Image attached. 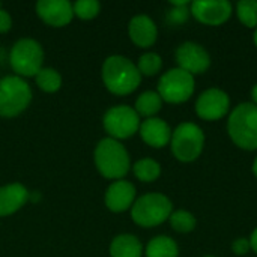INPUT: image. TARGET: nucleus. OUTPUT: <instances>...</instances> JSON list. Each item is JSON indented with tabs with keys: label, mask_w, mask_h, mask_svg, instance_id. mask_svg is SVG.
Returning <instances> with one entry per match:
<instances>
[{
	"label": "nucleus",
	"mask_w": 257,
	"mask_h": 257,
	"mask_svg": "<svg viewBox=\"0 0 257 257\" xmlns=\"http://www.w3.org/2000/svg\"><path fill=\"white\" fill-rule=\"evenodd\" d=\"M74 15L81 20H92L98 17L101 11V3L98 0H77L72 3Z\"/></svg>",
	"instance_id": "26"
},
{
	"label": "nucleus",
	"mask_w": 257,
	"mask_h": 257,
	"mask_svg": "<svg viewBox=\"0 0 257 257\" xmlns=\"http://www.w3.org/2000/svg\"><path fill=\"white\" fill-rule=\"evenodd\" d=\"M35 11L51 27H65L74 18V9L69 0H39L35 5Z\"/></svg>",
	"instance_id": "13"
},
{
	"label": "nucleus",
	"mask_w": 257,
	"mask_h": 257,
	"mask_svg": "<svg viewBox=\"0 0 257 257\" xmlns=\"http://www.w3.org/2000/svg\"><path fill=\"white\" fill-rule=\"evenodd\" d=\"M140 123L142 120L137 111L126 104L110 107L104 113V117H102L104 131L108 134L107 137L119 140V142L130 139L136 133H139Z\"/></svg>",
	"instance_id": "8"
},
{
	"label": "nucleus",
	"mask_w": 257,
	"mask_h": 257,
	"mask_svg": "<svg viewBox=\"0 0 257 257\" xmlns=\"http://www.w3.org/2000/svg\"><path fill=\"white\" fill-rule=\"evenodd\" d=\"M206 257H214V256H206Z\"/></svg>",
	"instance_id": "35"
},
{
	"label": "nucleus",
	"mask_w": 257,
	"mask_h": 257,
	"mask_svg": "<svg viewBox=\"0 0 257 257\" xmlns=\"http://www.w3.org/2000/svg\"><path fill=\"white\" fill-rule=\"evenodd\" d=\"M173 212L170 199L161 193H148L136 199L131 206V220L140 227H157L167 221Z\"/></svg>",
	"instance_id": "4"
},
{
	"label": "nucleus",
	"mask_w": 257,
	"mask_h": 257,
	"mask_svg": "<svg viewBox=\"0 0 257 257\" xmlns=\"http://www.w3.org/2000/svg\"><path fill=\"white\" fill-rule=\"evenodd\" d=\"M205 134L202 128L193 122L179 123L175 131H172L170 148L175 158L181 163L196 161L203 151Z\"/></svg>",
	"instance_id": "7"
},
{
	"label": "nucleus",
	"mask_w": 257,
	"mask_h": 257,
	"mask_svg": "<svg viewBox=\"0 0 257 257\" xmlns=\"http://www.w3.org/2000/svg\"><path fill=\"white\" fill-rule=\"evenodd\" d=\"M230 98L221 89H208L196 101V113L203 120H218L227 114Z\"/></svg>",
	"instance_id": "12"
},
{
	"label": "nucleus",
	"mask_w": 257,
	"mask_h": 257,
	"mask_svg": "<svg viewBox=\"0 0 257 257\" xmlns=\"http://www.w3.org/2000/svg\"><path fill=\"white\" fill-rule=\"evenodd\" d=\"M0 8H2V2H0Z\"/></svg>",
	"instance_id": "34"
},
{
	"label": "nucleus",
	"mask_w": 257,
	"mask_h": 257,
	"mask_svg": "<svg viewBox=\"0 0 257 257\" xmlns=\"http://www.w3.org/2000/svg\"><path fill=\"white\" fill-rule=\"evenodd\" d=\"M133 173L142 182H154L161 175V166L152 158H142L134 163Z\"/></svg>",
	"instance_id": "22"
},
{
	"label": "nucleus",
	"mask_w": 257,
	"mask_h": 257,
	"mask_svg": "<svg viewBox=\"0 0 257 257\" xmlns=\"http://www.w3.org/2000/svg\"><path fill=\"white\" fill-rule=\"evenodd\" d=\"M248 250H250V241L247 238H238L232 244V251L236 256H244V254L248 253Z\"/></svg>",
	"instance_id": "28"
},
{
	"label": "nucleus",
	"mask_w": 257,
	"mask_h": 257,
	"mask_svg": "<svg viewBox=\"0 0 257 257\" xmlns=\"http://www.w3.org/2000/svg\"><path fill=\"white\" fill-rule=\"evenodd\" d=\"M190 17V9L187 6H173L167 12V20L170 24H184Z\"/></svg>",
	"instance_id": "27"
},
{
	"label": "nucleus",
	"mask_w": 257,
	"mask_h": 257,
	"mask_svg": "<svg viewBox=\"0 0 257 257\" xmlns=\"http://www.w3.org/2000/svg\"><path fill=\"white\" fill-rule=\"evenodd\" d=\"M227 133L232 142L244 151L257 149V105L242 102L236 105L227 120Z\"/></svg>",
	"instance_id": "3"
},
{
	"label": "nucleus",
	"mask_w": 257,
	"mask_h": 257,
	"mask_svg": "<svg viewBox=\"0 0 257 257\" xmlns=\"http://www.w3.org/2000/svg\"><path fill=\"white\" fill-rule=\"evenodd\" d=\"M178 68L190 72L191 75L194 74H203L208 71L211 66V56L209 53L196 42H184L176 48L175 53Z\"/></svg>",
	"instance_id": "11"
},
{
	"label": "nucleus",
	"mask_w": 257,
	"mask_h": 257,
	"mask_svg": "<svg viewBox=\"0 0 257 257\" xmlns=\"http://www.w3.org/2000/svg\"><path fill=\"white\" fill-rule=\"evenodd\" d=\"M253 39H254V44H256V47H257V27H256V30H254V35H253Z\"/></svg>",
	"instance_id": "33"
},
{
	"label": "nucleus",
	"mask_w": 257,
	"mask_h": 257,
	"mask_svg": "<svg viewBox=\"0 0 257 257\" xmlns=\"http://www.w3.org/2000/svg\"><path fill=\"white\" fill-rule=\"evenodd\" d=\"M108 253L110 257H142L143 245L136 235L120 233L110 242Z\"/></svg>",
	"instance_id": "18"
},
{
	"label": "nucleus",
	"mask_w": 257,
	"mask_h": 257,
	"mask_svg": "<svg viewBox=\"0 0 257 257\" xmlns=\"http://www.w3.org/2000/svg\"><path fill=\"white\" fill-rule=\"evenodd\" d=\"M36 86L47 93H54L62 87V75L57 69L50 66H42L41 71L35 75Z\"/></svg>",
	"instance_id": "21"
},
{
	"label": "nucleus",
	"mask_w": 257,
	"mask_h": 257,
	"mask_svg": "<svg viewBox=\"0 0 257 257\" xmlns=\"http://www.w3.org/2000/svg\"><path fill=\"white\" fill-rule=\"evenodd\" d=\"M128 36L140 48H149L157 42L158 29L149 15H134L128 23Z\"/></svg>",
	"instance_id": "15"
},
{
	"label": "nucleus",
	"mask_w": 257,
	"mask_h": 257,
	"mask_svg": "<svg viewBox=\"0 0 257 257\" xmlns=\"http://www.w3.org/2000/svg\"><path fill=\"white\" fill-rule=\"evenodd\" d=\"M194 87V75L181 68H172L161 75L157 92L169 104H182L193 96Z\"/></svg>",
	"instance_id": "9"
},
{
	"label": "nucleus",
	"mask_w": 257,
	"mask_h": 257,
	"mask_svg": "<svg viewBox=\"0 0 257 257\" xmlns=\"http://www.w3.org/2000/svg\"><path fill=\"white\" fill-rule=\"evenodd\" d=\"M145 254L146 257H178L179 248L170 236L158 235L148 242Z\"/></svg>",
	"instance_id": "19"
},
{
	"label": "nucleus",
	"mask_w": 257,
	"mask_h": 257,
	"mask_svg": "<svg viewBox=\"0 0 257 257\" xmlns=\"http://www.w3.org/2000/svg\"><path fill=\"white\" fill-rule=\"evenodd\" d=\"M161 107H163V99L158 95V92L146 90L140 93L139 98L136 99L134 110L137 111L139 116L149 119V117H155V114L161 110Z\"/></svg>",
	"instance_id": "20"
},
{
	"label": "nucleus",
	"mask_w": 257,
	"mask_h": 257,
	"mask_svg": "<svg viewBox=\"0 0 257 257\" xmlns=\"http://www.w3.org/2000/svg\"><path fill=\"white\" fill-rule=\"evenodd\" d=\"M233 6L227 0H196L190 5V14L205 26H221L232 15Z\"/></svg>",
	"instance_id": "10"
},
{
	"label": "nucleus",
	"mask_w": 257,
	"mask_h": 257,
	"mask_svg": "<svg viewBox=\"0 0 257 257\" xmlns=\"http://www.w3.org/2000/svg\"><path fill=\"white\" fill-rule=\"evenodd\" d=\"M251 99H253V104L257 105V84H254V87L251 89Z\"/></svg>",
	"instance_id": "31"
},
{
	"label": "nucleus",
	"mask_w": 257,
	"mask_h": 257,
	"mask_svg": "<svg viewBox=\"0 0 257 257\" xmlns=\"http://www.w3.org/2000/svg\"><path fill=\"white\" fill-rule=\"evenodd\" d=\"M139 134L148 146L155 148V149H161V148L170 145V140H172L170 125L160 117L145 119L140 123Z\"/></svg>",
	"instance_id": "16"
},
{
	"label": "nucleus",
	"mask_w": 257,
	"mask_h": 257,
	"mask_svg": "<svg viewBox=\"0 0 257 257\" xmlns=\"http://www.w3.org/2000/svg\"><path fill=\"white\" fill-rule=\"evenodd\" d=\"M253 173H254V176L257 178V157L256 160H254V163H253Z\"/></svg>",
	"instance_id": "32"
},
{
	"label": "nucleus",
	"mask_w": 257,
	"mask_h": 257,
	"mask_svg": "<svg viewBox=\"0 0 257 257\" xmlns=\"http://www.w3.org/2000/svg\"><path fill=\"white\" fill-rule=\"evenodd\" d=\"M29 200L30 193L20 182H12L0 187V217H9L15 214Z\"/></svg>",
	"instance_id": "17"
},
{
	"label": "nucleus",
	"mask_w": 257,
	"mask_h": 257,
	"mask_svg": "<svg viewBox=\"0 0 257 257\" xmlns=\"http://www.w3.org/2000/svg\"><path fill=\"white\" fill-rule=\"evenodd\" d=\"M134 202H136V187L130 181L125 179L113 181L105 190L104 203L107 209L111 212L116 214L125 212L131 209Z\"/></svg>",
	"instance_id": "14"
},
{
	"label": "nucleus",
	"mask_w": 257,
	"mask_h": 257,
	"mask_svg": "<svg viewBox=\"0 0 257 257\" xmlns=\"http://www.w3.org/2000/svg\"><path fill=\"white\" fill-rule=\"evenodd\" d=\"M163 68V59L160 54L157 53H145L139 57V62H137V69L139 72L142 74V77H154L157 75Z\"/></svg>",
	"instance_id": "24"
},
{
	"label": "nucleus",
	"mask_w": 257,
	"mask_h": 257,
	"mask_svg": "<svg viewBox=\"0 0 257 257\" xmlns=\"http://www.w3.org/2000/svg\"><path fill=\"white\" fill-rule=\"evenodd\" d=\"M101 78L108 92L117 96L133 93L142 83V74L137 65L120 54L108 56L101 68Z\"/></svg>",
	"instance_id": "1"
},
{
	"label": "nucleus",
	"mask_w": 257,
	"mask_h": 257,
	"mask_svg": "<svg viewBox=\"0 0 257 257\" xmlns=\"http://www.w3.org/2000/svg\"><path fill=\"white\" fill-rule=\"evenodd\" d=\"M30 84L15 74L0 78V117H17L32 102Z\"/></svg>",
	"instance_id": "5"
},
{
	"label": "nucleus",
	"mask_w": 257,
	"mask_h": 257,
	"mask_svg": "<svg viewBox=\"0 0 257 257\" xmlns=\"http://www.w3.org/2000/svg\"><path fill=\"white\" fill-rule=\"evenodd\" d=\"M169 221H170L172 229L178 233H190L196 229V224H197L196 217L191 212L184 211V209L172 212Z\"/></svg>",
	"instance_id": "23"
},
{
	"label": "nucleus",
	"mask_w": 257,
	"mask_h": 257,
	"mask_svg": "<svg viewBox=\"0 0 257 257\" xmlns=\"http://www.w3.org/2000/svg\"><path fill=\"white\" fill-rule=\"evenodd\" d=\"M12 27V17L11 14L2 6L0 8V33H8Z\"/></svg>",
	"instance_id": "29"
},
{
	"label": "nucleus",
	"mask_w": 257,
	"mask_h": 257,
	"mask_svg": "<svg viewBox=\"0 0 257 257\" xmlns=\"http://www.w3.org/2000/svg\"><path fill=\"white\" fill-rule=\"evenodd\" d=\"M44 48L33 38L18 39L9 51V65L18 77H35L44 63Z\"/></svg>",
	"instance_id": "6"
},
{
	"label": "nucleus",
	"mask_w": 257,
	"mask_h": 257,
	"mask_svg": "<svg viewBox=\"0 0 257 257\" xmlns=\"http://www.w3.org/2000/svg\"><path fill=\"white\" fill-rule=\"evenodd\" d=\"M93 163L96 170L110 181L123 179L131 169V158L126 148L114 139L104 137L93 151Z\"/></svg>",
	"instance_id": "2"
},
{
	"label": "nucleus",
	"mask_w": 257,
	"mask_h": 257,
	"mask_svg": "<svg viewBox=\"0 0 257 257\" xmlns=\"http://www.w3.org/2000/svg\"><path fill=\"white\" fill-rule=\"evenodd\" d=\"M236 15L239 21L250 29L257 27V0H241L236 3Z\"/></svg>",
	"instance_id": "25"
},
{
	"label": "nucleus",
	"mask_w": 257,
	"mask_h": 257,
	"mask_svg": "<svg viewBox=\"0 0 257 257\" xmlns=\"http://www.w3.org/2000/svg\"><path fill=\"white\" fill-rule=\"evenodd\" d=\"M248 241H250V248L257 254V227L253 230V233H251Z\"/></svg>",
	"instance_id": "30"
}]
</instances>
